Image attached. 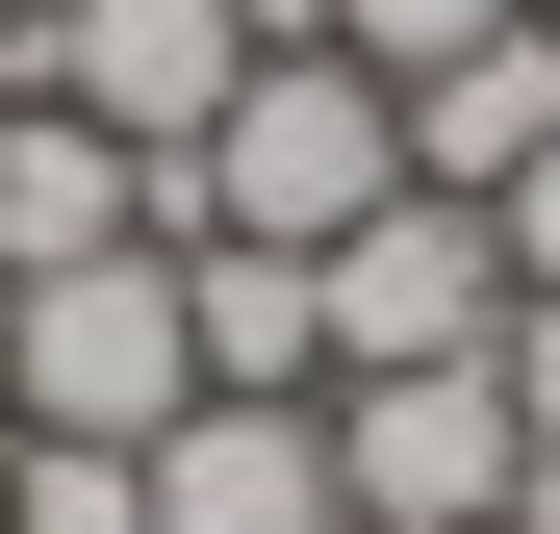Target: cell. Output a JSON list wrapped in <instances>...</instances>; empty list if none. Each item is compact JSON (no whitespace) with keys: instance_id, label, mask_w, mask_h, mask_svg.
Returning <instances> with one entry per match:
<instances>
[{"instance_id":"6da1fadb","label":"cell","mask_w":560,"mask_h":534,"mask_svg":"<svg viewBox=\"0 0 560 534\" xmlns=\"http://www.w3.org/2000/svg\"><path fill=\"white\" fill-rule=\"evenodd\" d=\"M357 204H408V103L357 51H255L205 153H153V229H255V254H331Z\"/></svg>"},{"instance_id":"7a4b0ae2","label":"cell","mask_w":560,"mask_h":534,"mask_svg":"<svg viewBox=\"0 0 560 534\" xmlns=\"http://www.w3.org/2000/svg\"><path fill=\"white\" fill-rule=\"evenodd\" d=\"M178 407H205L178 229H153V254H77V281H26V331H0V432H103V459H153Z\"/></svg>"},{"instance_id":"3957f363","label":"cell","mask_w":560,"mask_h":534,"mask_svg":"<svg viewBox=\"0 0 560 534\" xmlns=\"http://www.w3.org/2000/svg\"><path fill=\"white\" fill-rule=\"evenodd\" d=\"M535 484V407H510V356H433V382H331V509L357 534H510Z\"/></svg>"},{"instance_id":"277c9868","label":"cell","mask_w":560,"mask_h":534,"mask_svg":"<svg viewBox=\"0 0 560 534\" xmlns=\"http://www.w3.org/2000/svg\"><path fill=\"white\" fill-rule=\"evenodd\" d=\"M255 51H280L255 0H51V26L0 51V103H77V128H128V153H205V103H230Z\"/></svg>"},{"instance_id":"5b68a950","label":"cell","mask_w":560,"mask_h":534,"mask_svg":"<svg viewBox=\"0 0 560 534\" xmlns=\"http://www.w3.org/2000/svg\"><path fill=\"white\" fill-rule=\"evenodd\" d=\"M433 356H510V229L408 178L331 229V382H433Z\"/></svg>"},{"instance_id":"8992f818","label":"cell","mask_w":560,"mask_h":534,"mask_svg":"<svg viewBox=\"0 0 560 534\" xmlns=\"http://www.w3.org/2000/svg\"><path fill=\"white\" fill-rule=\"evenodd\" d=\"M178 331H205V407H331V254L178 229Z\"/></svg>"},{"instance_id":"52a82bcc","label":"cell","mask_w":560,"mask_h":534,"mask_svg":"<svg viewBox=\"0 0 560 534\" xmlns=\"http://www.w3.org/2000/svg\"><path fill=\"white\" fill-rule=\"evenodd\" d=\"M77 254H153V153L77 103H0V281H77Z\"/></svg>"},{"instance_id":"ba28073f","label":"cell","mask_w":560,"mask_h":534,"mask_svg":"<svg viewBox=\"0 0 560 534\" xmlns=\"http://www.w3.org/2000/svg\"><path fill=\"white\" fill-rule=\"evenodd\" d=\"M153 534H357L331 509V407H178L153 432Z\"/></svg>"},{"instance_id":"9c48e42d","label":"cell","mask_w":560,"mask_h":534,"mask_svg":"<svg viewBox=\"0 0 560 534\" xmlns=\"http://www.w3.org/2000/svg\"><path fill=\"white\" fill-rule=\"evenodd\" d=\"M535 153H560V26H485L458 76H408V178L433 204H510Z\"/></svg>"},{"instance_id":"30bf717a","label":"cell","mask_w":560,"mask_h":534,"mask_svg":"<svg viewBox=\"0 0 560 534\" xmlns=\"http://www.w3.org/2000/svg\"><path fill=\"white\" fill-rule=\"evenodd\" d=\"M0 534H153V459H103V432H0Z\"/></svg>"},{"instance_id":"8fae6325","label":"cell","mask_w":560,"mask_h":534,"mask_svg":"<svg viewBox=\"0 0 560 534\" xmlns=\"http://www.w3.org/2000/svg\"><path fill=\"white\" fill-rule=\"evenodd\" d=\"M485 26H535V0H331V51L383 76V103H408V76H458V51H485Z\"/></svg>"},{"instance_id":"7c38bea8","label":"cell","mask_w":560,"mask_h":534,"mask_svg":"<svg viewBox=\"0 0 560 534\" xmlns=\"http://www.w3.org/2000/svg\"><path fill=\"white\" fill-rule=\"evenodd\" d=\"M485 229H510V306H560V153L510 178V204H485Z\"/></svg>"},{"instance_id":"4fadbf2b","label":"cell","mask_w":560,"mask_h":534,"mask_svg":"<svg viewBox=\"0 0 560 534\" xmlns=\"http://www.w3.org/2000/svg\"><path fill=\"white\" fill-rule=\"evenodd\" d=\"M510 407H535V432H560V306H510Z\"/></svg>"},{"instance_id":"5bb4252c","label":"cell","mask_w":560,"mask_h":534,"mask_svg":"<svg viewBox=\"0 0 560 534\" xmlns=\"http://www.w3.org/2000/svg\"><path fill=\"white\" fill-rule=\"evenodd\" d=\"M510 534H560V432H535V484H510Z\"/></svg>"},{"instance_id":"9a60e30c","label":"cell","mask_w":560,"mask_h":534,"mask_svg":"<svg viewBox=\"0 0 560 534\" xmlns=\"http://www.w3.org/2000/svg\"><path fill=\"white\" fill-rule=\"evenodd\" d=\"M255 26H280V51H331V0H255Z\"/></svg>"},{"instance_id":"2e32d148","label":"cell","mask_w":560,"mask_h":534,"mask_svg":"<svg viewBox=\"0 0 560 534\" xmlns=\"http://www.w3.org/2000/svg\"><path fill=\"white\" fill-rule=\"evenodd\" d=\"M26 26H51V0H0V51H26Z\"/></svg>"},{"instance_id":"e0dca14e","label":"cell","mask_w":560,"mask_h":534,"mask_svg":"<svg viewBox=\"0 0 560 534\" xmlns=\"http://www.w3.org/2000/svg\"><path fill=\"white\" fill-rule=\"evenodd\" d=\"M0 331H26V281H0Z\"/></svg>"},{"instance_id":"ac0fdd59","label":"cell","mask_w":560,"mask_h":534,"mask_svg":"<svg viewBox=\"0 0 560 534\" xmlns=\"http://www.w3.org/2000/svg\"><path fill=\"white\" fill-rule=\"evenodd\" d=\"M535 26H560V0H535Z\"/></svg>"}]
</instances>
